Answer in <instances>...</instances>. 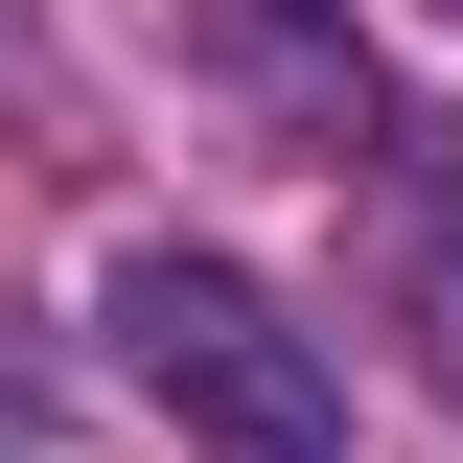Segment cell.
Segmentation results:
<instances>
[{"label": "cell", "mask_w": 463, "mask_h": 463, "mask_svg": "<svg viewBox=\"0 0 463 463\" xmlns=\"http://www.w3.org/2000/svg\"><path fill=\"white\" fill-rule=\"evenodd\" d=\"M93 325H116V371L163 394V440L185 463H347V371H325V325H301L279 279H232V255H116L93 279Z\"/></svg>", "instance_id": "cell-1"}]
</instances>
